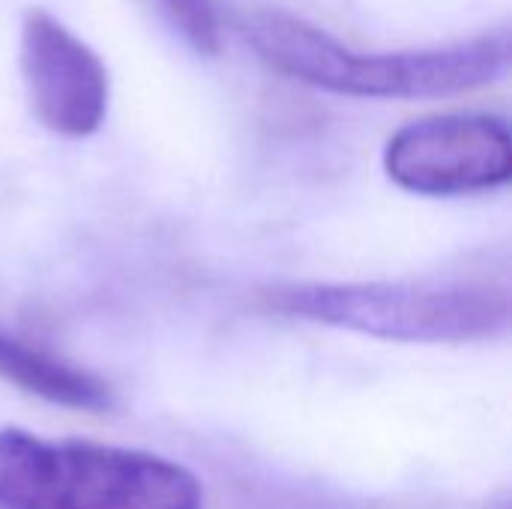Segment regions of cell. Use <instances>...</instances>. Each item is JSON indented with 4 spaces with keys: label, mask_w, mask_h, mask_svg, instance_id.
<instances>
[{
    "label": "cell",
    "mask_w": 512,
    "mask_h": 509,
    "mask_svg": "<svg viewBox=\"0 0 512 509\" xmlns=\"http://www.w3.org/2000/svg\"><path fill=\"white\" fill-rule=\"evenodd\" d=\"M246 42L279 75L315 90L363 99H438L495 84L510 69V30L405 51H354L288 12H258Z\"/></svg>",
    "instance_id": "1"
},
{
    "label": "cell",
    "mask_w": 512,
    "mask_h": 509,
    "mask_svg": "<svg viewBox=\"0 0 512 509\" xmlns=\"http://www.w3.org/2000/svg\"><path fill=\"white\" fill-rule=\"evenodd\" d=\"M0 509H204V486L156 453L3 426Z\"/></svg>",
    "instance_id": "2"
},
{
    "label": "cell",
    "mask_w": 512,
    "mask_h": 509,
    "mask_svg": "<svg viewBox=\"0 0 512 509\" xmlns=\"http://www.w3.org/2000/svg\"><path fill=\"white\" fill-rule=\"evenodd\" d=\"M270 312L387 342L459 345L507 333L510 297L486 285L297 282L261 294Z\"/></svg>",
    "instance_id": "3"
},
{
    "label": "cell",
    "mask_w": 512,
    "mask_h": 509,
    "mask_svg": "<svg viewBox=\"0 0 512 509\" xmlns=\"http://www.w3.org/2000/svg\"><path fill=\"white\" fill-rule=\"evenodd\" d=\"M384 171L399 189L429 198L507 186L512 174L510 126L504 117L483 111L411 120L390 135Z\"/></svg>",
    "instance_id": "4"
},
{
    "label": "cell",
    "mask_w": 512,
    "mask_h": 509,
    "mask_svg": "<svg viewBox=\"0 0 512 509\" xmlns=\"http://www.w3.org/2000/svg\"><path fill=\"white\" fill-rule=\"evenodd\" d=\"M18 72L30 114L48 132L87 138L105 123L111 81L102 57L39 6L21 15Z\"/></svg>",
    "instance_id": "5"
},
{
    "label": "cell",
    "mask_w": 512,
    "mask_h": 509,
    "mask_svg": "<svg viewBox=\"0 0 512 509\" xmlns=\"http://www.w3.org/2000/svg\"><path fill=\"white\" fill-rule=\"evenodd\" d=\"M0 378L51 405L75 411H108L114 405L111 387L99 375L6 330H0Z\"/></svg>",
    "instance_id": "6"
},
{
    "label": "cell",
    "mask_w": 512,
    "mask_h": 509,
    "mask_svg": "<svg viewBox=\"0 0 512 509\" xmlns=\"http://www.w3.org/2000/svg\"><path fill=\"white\" fill-rule=\"evenodd\" d=\"M153 9L183 45L201 57L222 54V18L213 0H141Z\"/></svg>",
    "instance_id": "7"
}]
</instances>
